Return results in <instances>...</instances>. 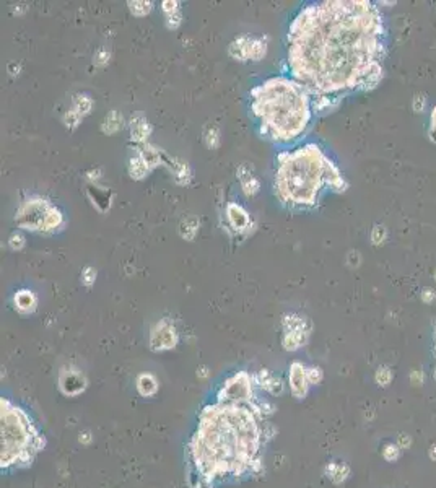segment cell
<instances>
[{"mask_svg":"<svg viewBox=\"0 0 436 488\" xmlns=\"http://www.w3.org/2000/svg\"><path fill=\"white\" fill-rule=\"evenodd\" d=\"M386 28L366 0H326L305 7L288 33L293 80L309 94L331 98L374 88L383 78Z\"/></svg>","mask_w":436,"mask_h":488,"instance_id":"1","label":"cell"},{"mask_svg":"<svg viewBox=\"0 0 436 488\" xmlns=\"http://www.w3.org/2000/svg\"><path fill=\"white\" fill-rule=\"evenodd\" d=\"M262 418L253 403L220 402L200 413L191 456L207 484L251 472L259 462Z\"/></svg>","mask_w":436,"mask_h":488,"instance_id":"2","label":"cell"},{"mask_svg":"<svg viewBox=\"0 0 436 488\" xmlns=\"http://www.w3.org/2000/svg\"><path fill=\"white\" fill-rule=\"evenodd\" d=\"M251 108L262 132L277 142L300 137L311 119L309 93L296 80L275 77L251 91Z\"/></svg>","mask_w":436,"mask_h":488,"instance_id":"3","label":"cell"},{"mask_svg":"<svg viewBox=\"0 0 436 488\" xmlns=\"http://www.w3.org/2000/svg\"><path fill=\"white\" fill-rule=\"evenodd\" d=\"M324 186L345 190L335 165L314 143H308L278 158L275 187L280 199L292 205H314Z\"/></svg>","mask_w":436,"mask_h":488,"instance_id":"4","label":"cell"},{"mask_svg":"<svg viewBox=\"0 0 436 488\" xmlns=\"http://www.w3.org/2000/svg\"><path fill=\"white\" fill-rule=\"evenodd\" d=\"M2 408V469L28 467L44 447V438L31 417L23 408L7 399L0 400Z\"/></svg>","mask_w":436,"mask_h":488,"instance_id":"5","label":"cell"},{"mask_svg":"<svg viewBox=\"0 0 436 488\" xmlns=\"http://www.w3.org/2000/svg\"><path fill=\"white\" fill-rule=\"evenodd\" d=\"M16 222L26 229H52L60 225L62 215L46 200H28L16 215Z\"/></svg>","mask_w":436,"mask_h":488,"instance_id":"6","label":"cell"},{"mask_svg":"<svg viewBox=\"0 0 436 488\" xmlns=\"http://www.w3.org/2000/svg\"><path fill=\"white\" fill-rule=\"evenodd\" d=\"M220 402H234V403H251L253 400V384H251L249 374L238 373L231 376L223 384L218 392Z\"/></svg>","mask_w":436,"mask_h":488,"instance_id":"7","label":"cell"},{"mask_svg":"<svg viewBox=\"0 0 436 488\" xmlns=\"http://www.w3.org/2000/svg\"><path fill=\"white\" fill-rule=\"evenodd\" d=\"M290 386H292V392L295 397L303 399L308 394L309 389V379H308V369H306L301 363H293L290 368Z\"/></svg>","mask_w":436,"mask_h":488,"instance_id":"8","label":"cell"},{"mask_svg":"<svg viewBox=\"0 0 436 488\" xmlns=\"http://www.w3.org/2000/svg\"><path fill=\"white\" fill-rule=\"evenodd\" d=\"M174 344H176L174 327L168 322H161L152 335L153 349H171V347H174Z\"/></svg>","mask_w":436,"mask_h":488,"instance_id":"9","label":"cell"},{"mask_svg":"<svg viewBox=\"0 0 436 488\" xmlns=\"http://www.w3.org/2000/svg\"><path fill=\"white\" fill-rule=\"evenodd\" d=\"M228 218H230L231 225L236 229H244L249 223L248 213H246L241 207L236 205V204L228 205Z\"/></svg>","mask_w":436,"mask_h":488,"instance_id":"10","label":"cell"},{"mask_svg":"<svg viewBox=\"0 0 436 488\" xmlns=\"http://www.w3.org/2000/svg\"><path fill=\"white\" fill-rule=\"evenodd\" d=\"M326 474H327L329 479L334 482V484H340V482H344L347 477H349L350 469H349V465H345V464L331 462L326 467Z\"/></svg>","mask_w":436,"mask_h":488,"instance_id":"11","label":"cell"},{"mask_svg":"<svg viewBox=\"0 0 436 488\" xmlns=\"http://www.w3.org/2000/svg\"><path fill=\"white\" fill-rule=\"evenodd\" d=\"M137 388H138V391H140L142 396H152L158 386H156V381L153 379V376L142 374L137 381Z\"/></svg>","mask_w":436,"mask_h":488,"instance_id":"12","label":"cell"},{"mask_svg":"<svg viewBox=\"0 0 436 488\" xmlns=\"http://www.w3.org/2000/svg\"><path fill=\"white\" fill-rule=\"evenodd\" d=\"M15 303L18 306L20 311H31L35 308V296H33L30 291H20L18 295L15 296Z\"/></svg>","mask_w":436,"mask_h":488,"instance_id":"13","label":"cell"},{"mask_svg":"<svg viewBox=\"0 0 436 488\" xmlns=\"http://www.w3.org/2000/svg\"><path fill=\"white\" fill-rule=\"evenodd\" d=\"M374 379H376V383L379 386L386 388V386H389L391 381H392V371H391L388 366H379L376 374H374Z\"/></svg>","mask_w":436,"mask_h":488,"instance_id":"14","label":"cell"},{"mask_svg":"<svg viewBox=\"0 0 436 488\" xmlns=\"http://www.w3.org/2000/svg\"><path fill=\"white\" fill-rule=\"evenodd\" d=\"M383 457L388 462H395L400 457V447L399 444H394V443H388L383 449Z\"/></svg>","mask_w":436,"mask_h":488,"instance_id":"15","label":"cell"},{"mask_svg":"<svg viewBox=\"0 0 436 488\" xmlns=\"http://www.w3.org/2000/svg\"><path fill=\"white\" fill-rule=\"evenodd\" d=\"M265 54V44L261 39H251V49H249V57L259 60L262 55Z\"/></svg>","mask_w":436,"mask_h":488,"instance_id":"16","label":"cell"},{"mask_svg":"<svg viewBox=\"0 0 436 488\" xmlns=\"http://www.w3.org/2000/svg\"><path fill=\"white\" fill-rule=\"evenodd\" d=\"M148 170V163L143 158H135L131 163V173L135 177H142L145 175V171Z\"/></svg>","mask_w":436,"mask_h":488,"instance_id":"17","label":"cell"},{"mask_svg":"<svg viewBox=\"0 0 436 488\" xmlns=\"http://www.w3.org/2000/svg\"><path fill=\"white\" fill-rule=\"evenodd\" d=\"M386 236H388V233H386V228H384V226L376 225V226L373 228V233H371V241H373V244H376V246L383 244V243H384V239H386Z\"/></svg>","mask_w":436,"mask_h":488,"instance_id":"18","label":"cell"},{"mask_svg":"<svg viewBox=\"0 0 436 488\" xmlns=\"http://www.w3.org/2000/svg\"><path fill=\"white\" fill-rule=\"evenodd\" d=\"M131 10L135 15H145L150 12V2H131Z\"/></svg>","mask_w":436,"mask_h":488,"instance_id":"19","label":"cell"},{"mask_svg":"<svg viewBox=\"0 0 436 488\" xmlns=\"http://www.w3.org/2000/svg\"><path fill=\"white\" fill-rule=\"evenodd\" d=\"M145 132H148V127H147V124H145V122H143L142 126L140 124H133L132 126V135L135 137L137 140H142L145 137Z\"/></svg>","mask_w":436,"mask_h":488,"instance_id":"20","label":"cell"},{"mask_svg":"<svg viewBox=\"0 0 436 488\" xmlns=\"http://www.w3.org/2000/svg\"><path fill=\"white\" fill-rule=\"evenodd\" d=\"M308 379H309V384L319 383V381L322 379L321 368H311V369H308Z\"/></svg>","mask_w":436,"mask_h":488,"instance_id":"21","label":"cell"},{"mask_svg":"<svg viewBox=\"0 0 436 488\" xmlns=\"http://www.w3.org/2000/svg\"><path fill=\"white\" fill-rule=\"evenodd\" d=\"M425 104H427V98H425L423 94H417V96L413 98V111H415V113H422L425 109Z\"/></svg>","mask_w":436,"mask_h":488,"instance_id":"22","label":"cell"},{"mask_svg":"<svg viewBox=\"0 0 436 488\" xmlns=\"http://www.w3.org/2000/svg\"><path fill=\"white\" fill-rule=\"evenodd\" d=\"M430 140L436 142V106L432 113V126H430Z\"/></svg>","mask_w":436,"mask_h":488,"instance_id":"23","label":"cell"},{"mask_svg":"<svg viewBox=\"0 0 436 488\" xmlns=\"http://www.w3.org/2000/svg\"><path fill=\"white\" fill-rule=\"evenodd\" d=\"M435 291L432 288H425L423 290V293H422V301L423 303H432L435 300Z\"/></svg>","mask_w":436,"mask_h":488,"instance_id":"24","label":"cell"},{"mask_svg":"<svg viewBox=\"0 0 436 488\" xmlns=\"http://www.w3.org/2000/svg\"><path fill=\"white\" fill-rule=\"evenodd\" d=\"M410 446V438L407 435L399 436V447H409Z\"/></svg>","mask_w":436,"mask_h":488,"instance_id":"25","label":"cell"},{"mask_svg":"<svg viewBox=\"0 0 436 488\" xmlns=\"http://www.w3.org/2000/svg\"><path fill=\"white\" fill-rule=\"evenodd\" d=\"M430 459H432L433 462H436V444H433L432 447H430Z\"/></svg>","mask_w":436,"mask_h":488,"instance_id":"26","label":"cell"}]
</instances>
